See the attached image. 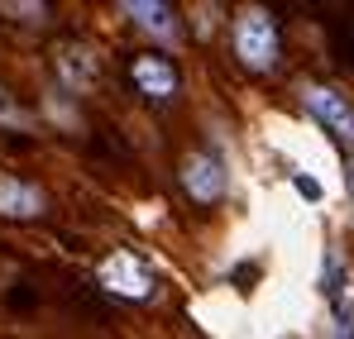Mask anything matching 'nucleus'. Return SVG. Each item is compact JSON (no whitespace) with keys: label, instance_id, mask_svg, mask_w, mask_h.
I'll list each match as a JSON object with an SVG mask.
<instances>
[{"label":"nucleus","instance_id":"f257e3e1","mask_svg":"<svg viewBox=\"0 0 354 339\" xmlns=\"http://www.w3.org/2000/svg\"><path fill=\"white\" fill-rule=\"evenodd\" d=\"M230 39H235V57L249 72H268V67L278 62V24H273V14L259 10V5H244L235 14Z\"/></svg>","mask_w":354,"mask_h":339},{"label":"nucleus","instance_id":"f03ea898","mask_svg":"<svg viewBox=\"0 0 354 339\" xmlns=\"http://www.w3.org/2000/svg\"><path fill=\"white\" fill-rule=\"evenodd\" d=\"M96 282L106 287L111 296H120V301H149V296H153V273H149V263H144L139 253H129V249H115V253L101 258Z\"/></svg>","mask_w":354,"mask_h":339},{"label":"nucleus","instance_id":"7ed1b4c3","mask_svg":"<svg viewBox=\"0 0 354 339\" xmlns=\"http://www.w3.org/2000/svg\"><path fill=\"white\" fill-rule=\"evenodd\" d=\"M225 163L216 153H187L182 158V191L196 201V206H216L225 196Z\"/></svg>","mask_w":354,"mask_h":339},{"label":"nucleus","instance_id":"20e7f679","mask_svg":"<svg viewBox=\"0 0 354 339\" xmlns=\"http://www.w3.org/2000/svg\"><path fill=\"white\" fill-rule=\"evenodd\" d=\"M301 106L311 110L316 124H326L340 144L354 148V106L340 96V91H330V86H306V91H301Z\"/></svg>","mask_w":354,"mask_h":339},{"label":"nucleus","instance_id":"39448f33","mask_svg":"<svg viewBox=\"0 0 354 339\" xmlns=\"http://www.w3.org/2000/svg\"><path fill=\"white\" fill-rule=\"evenodd\" d=\"M48 215V191L29 177L0 172V220H39Z\"/></svg>","mask_w":354,"mask_h":339},{"label":"nucleus","instance_id":"423d86ee","mask_svg":"<svg viewBox=\"0 0 354 339\" xmlns=\"http://www.w3.org/2000/svg\"><path fill=\"white\" fill-rule=\"evenodd\" d=\"M129 77H134L139 96H149V101H173L177 96V67L163 53H139L129 62Z\"/></svg>","mask_w":354,"mask_h":339},{"label":"nucleus","instance_id":"0eeeda50","mask_svg":"<svg viewBox=\"0 0 354 339\" xmlns=\"http://www.w3.org/2000/svg\"><path fill=\"white\" fill-rule=\"evenodd\" d=\"M120 14H129V19H134L144 34H153V39H173L177 34V19H173V10H168L163 0H124Z\"/></svg>","mask_w":354,"mask_h":339},{"label":"nucleus","instance_id":"6e6552de","mask_svg":"<svg viewBox=\"0 0 354 339\" xmlns=\"http://www.w3.org/2000/svg\"><path fill=\"white\" fill-rule=\"evenodd\" d=\"M58 72H62V81H67L72 91H86V86H91V77H96V57L86 53V48H62Z\"/></svg>","mask_w":354,"mask_h":339},{"label":"nucleus","instance_id":"1a4fd4ad","mask_svg":"<svg viewBox=\"0 0 354 339\" xmlns=\"http://www.w3.org/2000/svg\"><path fill=\"white\" fill-rule=\"evenodd\" d=\"M0 129H5V134H29V129H34V115L19 106V96H15L10 86H0Z\"/></svg>","mask_w":354,"mask_h":339},{"label":"nucleus","instance_id":"9d476101","mask_svg":"<svg viewBox=\"0 0 354 339\" xmlns=\"http://www.w3.org/2000/svg\"><path fill=\"white\" fill-rule=\"evenodd\" d=\"M330 339H354V306H350V296L335 301V335H330Z\"/></svg>","mask_w":354,"mask_h":339},{"label":"nucleus","instance_id":"9b49d317","mask_svg":"<svg viewBox=\"0 0 354 339\" xmlns=\"http://www.w3.org/2000/svg\"><path fill=\"white\" fill-rule=\"evenodd\" d=\"M0 14H29V24H34V19H44V14H48V5H29V0H0Z\"/></svg>","mask_w":354,"mask_h":339},{"label":"nucleus","instance_id":"f8f14e48","mask_svg":"<svg viewBox=\"0 0 354 339\" xmlns=\"http://www.w3.org/2000/svg\"><path fill=\"white\" fill-rule=\"evenodd\" d=\"M297 191H301V196H306V201H321V186H316V182H311V177H297Z\"/></svg>","mask_w":354,"mask_h":339},{"label":"nucleus","instance_id":"ddd939ff","mask_svg":"<svg viewBox=\"0 0 354 339\" xmlns=\"http://www.w3.org/2000/svg\"><path fill=\"white\" fill-rule=\"evenodd\" d=\"M345 186H350V201H354V153L345 158Z\"/></svg>","mask_w":354,"mask_h":339}]
</instances>
